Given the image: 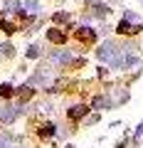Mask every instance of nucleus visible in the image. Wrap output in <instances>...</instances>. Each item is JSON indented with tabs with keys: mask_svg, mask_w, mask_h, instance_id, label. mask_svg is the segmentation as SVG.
<instances>
[{
	"mask_svg": "<svg viewBox=\"0 0 143 148\" xmlns=\"http://www.w3.org/2000/svg\"><path fill=\"white\" fill-rule=\"evenodd\" d=\"M96 54H99V59H104V62H111L114 67H121V64H123V59L118 57V47H116L114 42H106V45H101Z\"/></svg>",
	"mask_w": 143,
	"mask_h": 148,
	"instance_id": "obj_1",
	"label": "nucleus"
},
{
	"mask_svg": "<svg viewBox=\"0 0 143 148\" xmlns=\"http://www.w3.org/2000/svg\"><path fill=\"white\" fill-rule=\"evenodd\" d=\"M116 30L121 32V35H136V32H141L143 27H141V25H128V20H121Z\"/></svg>",
	"mask_w": 143,
	"mask_h": 148,
	"instance_id": "obj_2",
	"label": "nucleus"
},
{
	"mask_svg": "<svg viewBox=\"0 0 143 148\" xmlns=\"http://www.w3.org/2000/svg\"><path fill=\"white\" fill-rule=\"evenodd\" d=\"M86 111H89V106H84V104H77V106H72L69 109V119H81V116H86Z\"/></svg>",
	"mask_w": 143,
	"mask_h": 148,
	"instance_id": "obj_3",
	"label": "nucleus"
},
{
	"mask_svg": "<svg viewBox=\"0 0 143 148\" xmlns=\"http://www.w3.org/2000/svg\"><path fill=\"white\" fill-rule=\"evenodd\" d=\"M77 37H79L81 42H91V40L96 37V32L91 30V27H79V32H77Z\"/></svg>",
	"mask_w": 143,
	"mask_h": 148,
	"instance_id": "obj_4",
	"label": "nucleus"
},
{
	"mask_svg": "<svg viewBox=\"0 0 143 148\" xmlns=\"http://www.w3.org/2000/svg\"><path fill=\"white\" fill-rule=\"evenodd\" d=\"M47 37H49V42H57V45H62L64 40H67V35H64L62 30H57V27H54V30H49Z\"/></svg>",
	"mask_w": 143,
	"mask_h": 148,
	"instance_id": "obj_5",
	"label": "nucleus"
},
{
	"mask_svg": "<svg viewBox=\"0 0 143 148\" xmlns=\"http://www.w3.org/2000/svg\"><path fill=\"white\" fill-rule=\"evenodd\" d=\"M54 131H57V126H54V123H44V126L40 128V136H42V138H47V136H54Z\"/></svg>",
	"mask_w": 143,
	"mask_h": 148,
	"instance_id": "obj_6",
	"label": "nucleus"
},
{
	"mask_svg": "<svg viewBox=\"0 0 143 148\" xmlns=\"http://www.w3.org/2000/svg\"><path fill=\"white\" fill-rule=\"evenodd\" d=\"M12 94H15V89H12L10 84H3V86H0V96H12Z\"/></svg>",
	"mask_w": 143,
	"mask_h": 148,
	"instance_id": "obj_7",
	"label": "nucleus"
},
{
	"mask_svg": "<svg viewBox=\"0 0 143 148\" xmlns=\"http://www.w3.org/2000/svg\"><path fill=\"white\" fill-rule=\"evenodd\" d=\"M0 27H3L5 32H15V25H12V22H8V20H0Z\"/></svg>",
	"mask_w": 143,
	"mask_h": 148,
	"instance_id": "obj_8",
	"label": "nucleus"
},
{
	"mask_svg": "<svg viewBox=\"0 0 143 148\" xmlns=\"http://www.w3.org/2000/svg\"><path fill=\"white\" fill-rule=\"evenodd\" d=\"M54 59H57V62H69L72 54H69V52H59V54H54Z\"/></svg>",
	"mask_w": 143,
	"mask_h": 148,
	"instance_id": "obj_9",
	"label": "nucleus"
},
{
	"mask_svg": "<svg viewBox=\"0 0 143 148\" xmlns=\"http://www.w3.org/2000/svg\"><path fill=\"white\" fill-rule=\"evenodd\" d=\"M37 54H40V49H37V47H35V45H32V47H30V49H27V57H30V59H32V57H37Z\"/></svg>",
	"mask_w": 143,
	"mask_h": 148,
	"instance_id": "obj_10",
	"label": "nucleus"
},
{
	"mask_svg": "<svg viewBox=\"0 0 143 148\" xmlns=\"http://www.w3.org/2000/svg\"><path fill=\"white\" fill-rule=\"evenodd\" d=\"M25 5H27V8H30V10H32V12H37V3H35V0H27Z\"/></svg>",
	"mask_w": 143,
	"mask_h": 148,
	"instance_id": "obj_11",
	"label": "nucleus"
},
{
	"mask_svg": "<svg viewBox=\"0 0 143 148\" xmlns=\"http://www.w3.org/2000/svg\"><path fill=\"white\" fill-rule=\"evenodd\" d=\"M54 20H57V22H64V20H67V12H57V15H54Z\"/></svg>",
	"mask_w": 143,
	"mask_h": 148,
	"instance_id": "obj_12",
	"label": "nucleus"
},
{
	"mask_svg": "<svg viewBox=\"0 0 143 148\" xmlns=\"http://www.w3.org/2000/svg\"><path fill=\"white\" fill-rule=\"evenodd\" d=\"M141 3H143V0H141Z\"/></svg>",
	"mask_w": 143,
	"mask_h": 148,
	"instance_id": "obj_13",
	"label": "nucleus"
}]
</instances>
